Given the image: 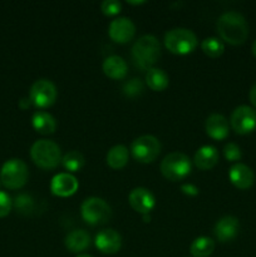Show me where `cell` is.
Instances as JSON below:
<instances>
[{
	"instance_id": "obj_1",
	"label": "cell",
	"mask_w": 256,
	"mask_h": 257,
	"mask_svg": "<svg viewBox=\"0 0 256 257\" xmlns=\"http://www.w3.org/2000/svg\"><path fill=\"white\" fill-rule=\"evenodd\" d=\"M216 28L221 39L231 45L243 44L248 37L247 22L237 12L223 13L218 18Z\"/></svg>"
},
{
	"instance_id": "obj_2",
	"label": "cell",
	"mask_w": 256,
	"mask_h": 257,
	"mask_svg": "<svg viewBox=\"0 0 256 257\" xmlns=\"http://www.w3.org/2000/svg\"><path fill=\"white\" fill-rule=\"evenodd\" d=\"M132 57L141 69H151L161 57V45L153 35H143L132 47Z\"/></svg>"
},
{
	"instance_id": "obj_3",
	"label": "cell",
	"mask_w": 256,
	"mask_h": 257,
	"mask_svg": "<svg viewBox=\"0 0 256 257\" xmlns=\"http://www.w3.org/2000/svg\"><path fill=\"white\" fill-rule=\"evenodd\" d=\"M30 157L38 167L53 170L62 162V152L57 143L48 140H39L30 148Z\"/></svg>"
},
{
	"instance_id": "obj_4",
	"label": "cell",
	"mask_w": 256,
	"mask_h": 257,
	"mask_svg": "<svg viewBox=\"0 0 256 257\" xmlns=\"http://www.w3.org/2000/svg\"><path fill=\"white\" fill-rule=\"evenodd\" d=\"M198 44L197 37L190 29L175 28L165 34V47L172 54L186 55L192 53Z\"/></svg>"
},
{
	"instance_id": "obj_5",
	"label": "cell",
	"mask_w": 256,
	"mask_h": 257,
	"mask_svg": "<svg viewBox=\"0 0 256 257\" xmlns=\"http://www.w3.org/2000/svg\"><path fill=\"white\" fill-rule=\"evenodd\" d=\"M192 170L190 158L181 152H172L161 162V173L168 181L177 182L187 177Z\"/></svg>"
},
{
	"instance_id": "obj_6",
	"label": "cell",
	"mask_w": 256,
	"mask_h": 257,
	"mask_svg": "<svg viewBox=\"0 0 256 257\" xmlns=\"http://www.w3.org/2000/svg\"><path fill=\"white\" fill-rule=\"evenodd\" d=\"M29 177L28 166L19 158L8 160L0 170V181L9 190H19Z\"/></svg>"
},
{
	"instance_id": "obj_7",
	"label": "cell",
	"mask_w": 256,
	"mask_h": 257,
	"mask_svg": "<svg viewBox=\"0 0 256 257\" xmlns=\"http://www.w3.org/2000/svg\"><path fill=\"white\" fill-rule=\"evenodd\" d=\"M82 218L92 226H100L107 223L112 217V208L99 197H89L84 200L80 207Z\"/></svg>"
},
{
	"instance_id": "obj_8",
	"label": "cell",
	"mask_w": 256,
	"mask_h": 257,
	"mask_svg": "<svg viewBox=\"0 0 256 257\" xmlns=\"http://www.w3.org/2000/svg\"><path fill=\"white\" fill-rule=\"evenodd\" d=\"M133 158L141 163H152L161 153V143L155 136H141L131 146Z\"/></svg>"
},
{
	"instance_id": "obj_9",
	"label": "cell",
	"mask_w": 256,
	"mask_h": 257,
	"mask_svg": "<svg viewBox=\"0 0 256 257\" xmlns=\"http://www.w3.org/2000/svg\"><path fill=\"white\" fill-rule=\"evenodd\" d=\"M57 88L50 80L39 79L30 88L29 98L33 105L40 109L52 107L57 100Z\"/></svg>"
},
{
	"instance_id": "obj_10",
	"label": "cell",
	"mask_w": 256,
	"mask_h": 257,
	"mask_svg": "<svg viewBox=\"0 0 256 257\" xmlns=\"http://www.w3.org/2000/svg\"><path fill=\"white\" fill-rule=\"evenodd\" d=\"M230 122L237 135H248L256 130V110L248 105H240L232 112Z\"/></svg>"
},
{
	"instance_id": "obj_11",
	"label": "cell",
	"mask_w": 256,
	"mask_h": 257,
	"mask_svg": "<svg viewBox=\"0 0 256 257\" xmlns=\"http://www.w3.org/2000/svg\"><path fill=\"white\" fill-rule=\"evenodd\" d=\"M109 38L118 44H125L131 42L136 34V27L128 18H117L112 20L108 28Z\"/></svg>"
},
{
	"instance_id": "obj_12",
	"label": "cell",
	"mask_w": 256,
	"mask_h": 257,
	"mask_svg": "<svg viewBox=\"0 0 256 257\" xmlns=\"http://www.w3.org/2000/svg\"><path fill=\"white\" fill-rule=\"evenodd\" d=\"M128 202L136 212L142 213V215H148L156 205L155 196L150 190L143 187H137L131 191L128 196Z\"/></svg>"
},
{
	"instance_id": "obj_13",
	"label": "cell",
	"mask_w": 256,
	"mask_h": 257,
	"mask_svg": "<svg viewBox=\"0 0 256 257\" xmlns=\"http://www.w3.org/2000/svg\"><path fill=\"white\" fill-rule=\"evenodd\" d=\"M95 247L105 255H113L120 250L122 246V237L119 233L113 228H105L99 231L94 238Z\"/></svg>"
},
{
	"instance_id": "obj_14",
	"label": "cell",
	"mask_w": 256,
	"mask_h": 257,
	"mask_svg": "<svg viewBox=\"0 0 256 257\" xmlns=\"http://www.w3.org/2000/svg\"><path fill=\"white\" fill-rule=\"evenodd\" d=\"M79 183L70 173H58L50 182V191L57 197H70L77 192Z\"/></svg>"
},
{
	"instance_id": "obj_15",
	"label": "cell",
	"mask_w": 256,
	"mask_h": 257,
	"mask_svg": "<svg viewBox=\"0 0 256 257\" xmlns=\"http://www.w3.org/2000/svg\"><path fill=\"white\" fill-rule=\"evenodd\" d=\"M240 222L235 216H225L216 222L213 232L220 242H230L237 236Z\"/></svg>"
},
{
	"instance_id": "obj_16",
	"label": "cell",
	"mask_w": 256,
	"mask_h": 257,
	"mask_svg": "<svg viewBox=\"0 0 256 257\" xmlns=\"http://www.w3.org/2000/svg\"><path fill=\"white\" fill-rule=\"evenodd\" d=\"M228 178L238 190H248L255 182V175L252 170L243 163L233 165L228 171Z\"/></svg>"
},
{
	"instance_id": "obj_17",
	"label": "cell",
	"mask_w": 256,
	"mask_h": 257,
	"mask_svg": "<svg viewBox=\"0 0 256 257\" xmlns=\"http://www.w3.org/2000/svg\"><path fill=\"white\" fill-rule=\"evenodd\" d=\"M206 133L210 136L212 140L222 141L227 138L228 132H230V127H228V122L222 114H211L210 117L206 119L205 123Z\"/></svg>"
},
{
	"instance_id": "obj_18",
	"label": "cell",
	"mask_w": 256,
	"mask_h": 257,
	"mask_svg": "<svg viewBox=\"0 0 256 257\" xmlns=\"http://www.w3.org/2000/svg\"><path fill=\"white\" fill-rule=\"evenodd\" d=\"M102 68L103 73L108 78L114 80L124 79L128 73L127 63L122 57H118V55H110V57L105 58Z\"/></svg>"
},
{
	"instance_id": "obj_19",
	"label": "cell",
	"mask_w": 256,
	"mask_h": 257,
	"mask_svg": "<svg viewBox=\"0 0 256 257\" xmlns=\"http://www.w3.org/2000/svg\"><path fill=\"white\" fill-rule=\"evenodd\" d=\"M196 167L202 171H208L218 162V152L213 146H203L196 152L193 158Z\"/></svg>"
},
{
	"instance_id": "obj_20",
	"label": "cell",
	"mask_w": 256,
	"mask_h": 257,
	"mask_svg": "<svg viewBox=\"0 0 256 257\" xmlns=\"http://www.w3.org/2000/svg\"><path fill=\"white\" fill-rule=\"evenodd\" d=\"M64 245L70 252H82V251L87 250L90 245L89 233L84 230H73L65 237Z\"/></svg>"
},
{
	"instance_id": "obj_21",
	"label": "cell",
	"mask_w": 256,
	"mask_h": 257,
	"mask_svg": "<svg viewBox=\"0 0 256 257\" xmlns=\"http://www.w3.org/2000/svg\"><path fill=\"white\" fill-rule=\"evenodd\" d=\"M32 124L34 130L40 135H52L57 130V122L50 113L38 110L33 114Z\"/></svg>"
},
{
	"instance_id": "obj_22",
	"label": "cell",
	"mask_w": 256,
	"mask_h": 257,
	"mask_svg": "<svg viewBox=\"0 0 256 257\" xmlns=\"http://www.w3.org/2000/svg\"><path fill=\"white\" fill-rule=\"evenodd\" d=\"M130 158V153L125 146L117 145L110 148L107 153V165L112 170H122L125 167Z\"/></svg>"
},
{
	"instance_id": "obj_23",
	"label": "cell",
	"mask_w": 256,
	"mask_h": 257,
	"mask_svg": "<svg viewBox=\"0 0 256 257\" xmlns=\"http://www.w3.org/2000/svg\"><path fill=\"white\" fill-rule=\"evenodd\" d=\"M146 83H147L148 88H151L155 92H162L168 87V75L163 72L160 68H151L147 70L146 74Z\"/></svg>"
},
{
	"instance_id": "obj_24",
	"label": "cell",
	"mask_w": 256,
	"mask_h": 257,
	"mask_svg": "<svg viewBox=\"0 0 256 257\" xmlns=\"http://www.w3.org/2000/svg\"><path fill=\"white\" fill-rule=\"evenodd\" d=\"M215 250V242L212 238L201 236L192 242L190 252L193 257H208Z\"/></svg>"
},
{
	"instance_id": "obj_25",
	"label": "cell",
	"mask_w": 256,
	"mask_h": 257,
	"mask_svg": "<svg viewBox=\"0 0 256 257\" xmlns=\"http://www.w3.org/2000/svg\"><path fill=\"white\" fill-rule=\"evenodd\" d=\"M84 156L79 151H70L62 158V165L69 172H78L84 166Z\"/></svg>"
},
{
	"instance_id": "obj_26",
	"label": "cell",
	"mask_w": 256,
	"mask_h": 257,
	"mask_svg": "<svg viewBox=\"0 0 256 257\" xmlns=\"http://www.w3.org/2000/svg\"><path fill=\"white\" fill-rule=\"evenodd\" d=\"M201 49L205 53L207 57L210 58H218L223 54L225 52V45L217 38H206L201 43Z\"/></svg>"
},
{
	"instance_id": "obj_27",
	"label": "cell",
	"mask_w": 256,
	"mask_h": 257,
	"mask_svg": "<svg viewBox=\"0 0 256 257\" xmlns=\"http://www.w3.org/2000/svg\"><path fill=\"white\" fill-rule=\"evenodd\" d=\"M143 92V83L141 82L137 78H133V79L128 80L127 83L123 87V93L124 95L130 98H136Z\"/></svg>"
},
{
	"instance_id": "obj_28",
	"label": "cell",
	"mask_w": 256,
	"mask_h": 257,
	"mask_svg": "<svg viewBox=\"0 0 256 257\" xmlns=\"http://www.w3.org/2000/svg\"><path fill=\"white\" fill-rule=\"evenodd\" d=\"M15 207L19 211L20 213H24V215H28L33 211L34 208V202H33L32 197L27 195H20L18 196L17 200H15Z\"/></svg>"
},
{
	"instance_id": "obj_29",
	"label": "cell",
	"mask_w": 256,
	"mask_h": 257,
	"mask_svg": "<svg viewBox=\"0 0 256 257\" xmlns=\"http://www.w3.org/2000/svg\"><path fill=\"white\" fill-rule=\"evenodd\" d=\"M223 156L227 161L230 162H236V161H240L242 157V152H241V148L238 147L236 143H227V145L223 147Z\"/></svg>"
},
{
	"instance_id": "obj_30",
	"label": "cell",
	"mask_w": 256,
	"mask_h": 257,
	"mask_svg": "<svg viewBox=\"0 0 256 257\" xmlns=\"http://www.w3.org/2000/svg\"><path fill=\"white\" fill-rule=\"evenodd\" d=\"M120 9H122V4L117 0H105L100 5V10L107 17H114V15L119 14Z\"/></svg>"
},
{
	"instance_id": "obj_31",
	"label": "cell",
	"mask_w": 256,
	"mask_h": 257,
	"mask_svg": "<svg viewBox=\"0 0 256 257\" xmlns=\"http://www.w3.org/2000/svg\"><path fill=\"white\" fill-rule=\"evenodd\" d=\"M13 207V201L7 192L0 191V218L5 217L10 213Z\"/></svg>"
},
{
	"instance_id": "obj_32",
	"label": "cell",
	"mask_w": 256,
	"mask_h": 257,
	"mask_svg": "<svg viewBox=\"0 0 256 257\" xmlns=\"http://www.w3.org/2000/svg\"><path fill=\"white\" fill-rule=\"evenodd\" d=\"M181 191L186 196H197L198 192H200L198 188L195 185H192V183H185V185H182L181 186Z\"/></svg>"
},
{
	"instance_id": "obj_33",
	"label": "cell",
	"mask_w": 256,
	"mask_h": 257,
	"mask_svg": "<svg viewBox=\"0 0 256 257\" xmlns=\"http://www.w3.org/2000/svg\"><path fill=\"white\" fill-rule=\"evenodd\" d=\"M33 103H32V100H30V98H28V97H24V98H22V99L19 100V107L22 108L23 110H25V109H28V108L30 107V105H32Z\"/></svg>"
},
{
	"instance_id": "obj_34",
	"label": "cell",
	"mask_w": 256,
	"mask_h": 257,
	"mask_svg": "<svg viewBox=\"0 0 256 257\" xmlns=\"http://www.w3.org/2000/svg\"><path fill=\"white\" fill-rule=\"evenodd\" d=\"M248 98H250V102L256 107V83L251 87L250 93H248Z\"/></svg>"
},
{
	"instance_id": "obj_35",
	"label": "cell",
	"mask_w": 256,
	"mask_h": 257,
	"mask_svg": "<svg viewBox=\"0 0 256 257\" xmlns=\"http://www.w3.org/2000/svg\"><path fill=\"white\" fill-rule=\"evenodd\" d=\"M252 54L255 55V58H256V40L253 42V44H252Z\"/></svg>"
},
{
	"instance_id": "obj_36",
	"label": "cell",
	"mask_w": 256,
	"mask_h": 257,
	"mask_svg": "<svg viewBox=\"0 0 256 257\" xmlns=\"http://www.w3.org/2000/svg\"><path fill=\"white\" fill-rule=\"evenodd\" d=\"M143 220H145V222H150V220H151L150 215H143Z\"/></svg>"
},
{
	"instance_id": "obj_37",
	"label": "cell",
	"mask_w": 256,
	"mask_h": 257,
	"mask_svg": "<svg viewBox=\"0 0 256 257\" xmlns=\"http://www.w3.org/2000/svg\"><path fill=\"white\" fill-rule=\"evenodd\" d=\"M145 2H128V4H132V5H140V4H143Z\"/></svg>"
},
{
	"instance_id": "obj_38",
	"label": "cell",
	"mask_w": 256,
	"mask_h": 257,
	"mask_svg": "<svg viewBox=\"0 0 256 257\" xmlns=\"http://www.w3.org/2000/svg\"><path fill=\"white\" fill-rule=\"evenodd\" d=\"M77 257H92L90 255H78Z\"/></svg>"
},
{
	"instance_id": "obj_39",
	"label": "cell",
	"mask_w": 256,
	"mask_h": 257,
	"mask_svg": "<svg viewBox=\"0 0 256 257\" xmlns=\"http://www.w3.org/2000/svg\"><path fill=\"white\" fill-rule=\"evenodd\" d=\"M0 183H2V181H0Z\"/></svg>"
}]
</instances>
